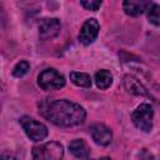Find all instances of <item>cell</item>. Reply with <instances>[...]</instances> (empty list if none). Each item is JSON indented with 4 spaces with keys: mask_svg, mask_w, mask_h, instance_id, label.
I'll return each instance as SVG.
<instances>
[{
    "mask_svg": "<svg viewBox=\"0 0 160 160\" xmlns=\"http://www.w3.org/2000/svg\"><path fill=\"white\" fill-rule=\"evenodd\" d=\"M40 114L58 126H75L85 120V110L76 102L66 99L45 100L40 105Z\"/></svg>",
    "mask_w": 160,
    "mask_h": 160,
    "instance_id": "1",
    "label": "cell"
},
{
    "mask_svg": "<svg viewBox=\"0 0 160 160\" xmlns=\"http://www.w3.org/2000/svg\"><path fill=\"white\" fill-rule=\"evenodd\" d=\"M152 116H154V110L152 106L148 102L140 104L134 112L131 114L132 122L138 129H140L144 132H149L152 128Z\"/></svg>",
    "mask_w": 160,
    "mask_h": 160,
    "instance_id": "2",
    "label": "cell"
},
{
    "mask_svg": "<svg viewBox=\"0 0 160 160\" xmlns=\"http://www.w3.org/2000/svg\"><path fill=\"white\" fill-rule=\"evenodd\" d=\"M64 156V148L61 144L50 141L32 149L34 160H61Z\"/></svg>",
    "mask_w": 160,
    "mask_h": 160,
    "instance_id": "3",
    "label": "cell"
},
{
    "mask_svg": "<svg viewBox=\"0 0 160 160\" xmlns=\"http://www.w3.org/2000/svg\"><path fill=\"white\" fill-rule=\"evenodd\" d=\"M38 84L42 90H59L64 88L65 79L55 69H45L38 76Z\"/></svg>",
    "mask_w": 160,
    "mask_h": 160,
    "instance_id": "4",
    "label": "cell"
},
{
    "mask_svg": "<svg viewBox=\"0 0 160 160\" xmlns=\"http://www.w3.org/2000/svg\"><path fill=\"white\" fill-rule=\"evenodd\" d=\"M20 125L24 129L25 134L32 140V141H40L48 136V128L41 124L40 121H36L35 119L30 116H22L20 118Z\"/></svg>",
    "mask_w": 160,
    "mask_h": 160,
    "instance_id": "5",
    "label": "cell"
},
{
    "mask_svg": "<svg viewBox=\"0 0 160 160\" xmlns=\"http://www.w3.org/2000/svg\"><path fill=\"white\" fill-rule=\"evenodd\" d=\"M61 29L60 20L56 18H45L39 22V36L41 40H51L59 35Z\"/></svg>",
    "mask_w": 160,
    "mask_h": 160,
    "instance_id": "6",
    "label": "cell"
},
{
    "mask_svg": "<svg viewBox=\"0 0 160 160\" xmlns=\"http://www.w3.org/2000/svg\"><path fill=\"white\" fill-rule=\"evenodd\" d=\"M99 30H100V25L96 19L91 18V19H88L81 29H80V32H79V41L84 45H90L95 41V39L98 38L99 35Z\"/></svg>",
    "mask_w": 160,
    "mask_h": 160,
    "instance_id": "7",
    "label": "cell"
},
{
    "mask_svg": "<svg viewBox=\"0 0 160 160\" xmlns=\"http://www.w3.org/2000/svg\"><path fill=\"white\" fill-rule=\"evenodd\" d=\"M90 135L92 138V140L101 145V146H106L111 142L112 140V132L111 130L105 126L104 124H95L90 128Z\"/></svg>",
    "mask_w": 160,
    "mask_h": 160,
    "instance_id": "8",
    "label": "cell"
},
{
    "mask_svg": "<svg viewBox=\"0 0 160 160\" xmlns=\"http://www.w3.org/2000/svg\"><path fill=\"white\" fill-rule=\"evenodd\" d=\"M150 2L142 1V0H126L122 4L124 11L130 16H138L142 14L145 10H148Z\"/></svg>",
    "mask_w": 160,
    "mask_h": 160,
    "instance_id": "9",
    "label": "cell"
},
{
    "mask_svg": "<svg viewBox=\"0 0 160 160\" xmlns=\"http://www.w3.org/2000/svg\"><path fill=\"white\" fill-rule=\"evenodd\" d=\"M69 150L70 152L80 160H88L89 155H90V149L86 145V142L81 139H75L69 144Z\"/></svg>",
    "mask_w": 160,
    "mask_h": 160,
    "instance_id": "10",
    "label": "cell"
},
{
    "mask_svg": "<svg viewBox=\"0 0 160 160\" xmlns=\"http://www.w3.org/2000/svg\"><path fill=\"white\" fill-rule=\"evenodd\" d=\"M124 88L129 94H132V95H148V91L144 88V85L132 75H125Z\"/></svg>",
    "mask_w": 160,
    "mask_h": 160,
    "instance_id": "11",
    "label": "cell"
},
{
    "mask_svg": "<svg viewBox=\"0 0 160 160\" xmlns=\"http://www.w3.org/2000/svg\"><path fill=\"white\" fill-rule=\"evenodd\" d=\"M95 82L99 89H108L112 84V75L108 70H99L95 74Z\"/></svg>",
    "mask_w": 160,
    "mask_h": 160,
    "instance_id": "12",
    "label": "cell"
},
{
    "mask_svg": "<svg viewBox=\"0 0 160 160\" xmlns=\"http://www.w3.org/2000/svg\"><path fill=\"white\" fill-rule=\"evenodd\" d=\"M70 80L76 86H81V88H90L91 86V78L89 74H85V72L71 71L70 72Z\"/></svg>",
    "mask_w": 160,
    "mask_h": 160,
    "instance_id": "13",
    "label": "cell"
},
{
    "mask_svg": "<svg viewBox=\"0 0 160 160\" xmlns=\"http://www.w3.org/2000/svg\"><path fill=\"white\" fill-rule=\"evenodd\" d=\"M146 12H148L149 21L152 25H155V26H160V5L154 4V2H150Z\"/></svg>",
    "mask_w": 160,
    "mask_h": 160,
    "instance_id": "14",
    "label": "cell"
},
{
    "mask_svg": "<svg viewBox=\"0 0 160 160\" xmlns=\"http://www.w3.org/2000/svg\"><path fill=\"white\" fill-rule=\"evenodd\" d=\"M29 69H30V64H29L28 61H25V60H21V61H19V62L14 66V69H12V75L16 76V78H21V76H24V75L29 71Z\"/></svg>",
    "mask_w": 160,
    "mask_h": 160,
    "instance_id": "15",
    "label": "cell"
},
{
    "mask_svg": "<svg viewBox=\"0 0 160 160\" xmlns=\"http://www.w3.org/2000/svg\"><path fill=\"white\" fill-rule=\"evenodd\" d=\"M81 5L88 9V10H91V11H95L98 10L100 6H101V1L99 0H90V1H81Z\"/></svg>",
    "mask_w": 160,
    "mask_h": 160,
    "instance_id": "16",
    "label": "cell"
},
{
    "mask_svg": "<svg viewBox=\"0 0 160 160\" xmlns=\"http://www.w3.org/2000/svg\"><path fill=\"white\" fill-rule=\"evenodd\" d=\"M139 159H140V160H154V156H152L146 149H142V150L139 152Z\"/></svg>",
    "mask_w": 160,
    "mask_h": 160,
    "instance_id": "17",
    "label": "cell"
},
{
    "mask_svg": "<svg viewBox=\"0 0 160 160\" xmlns=\"http://www.w3.org/2000/svg\"><path fill=\"white\" fill-rule=\"evenodd\" d=\"M1 160H16V158L12 156V155H2Z\"/></svg>",
    "mask_w": 160,
    "mask_h": 160,
    "instance_id": "18",
    "label": "cell"
},
{
    "mask_svg": "<svg viewBox=\"0 0 160 160\" xmlns=\"http://www.w3.org/2000/svg\"><path fill=\"white\" fill-rule=\"evenodd\" d=\"M96 160H111L110 158H108V156H102V158H100V159H96Z\"/></svg>",
    "mask_w": 160,
    "mask_h": 160,
    "instance_id": "19",
    "label": "cell"
}]
</instances>
